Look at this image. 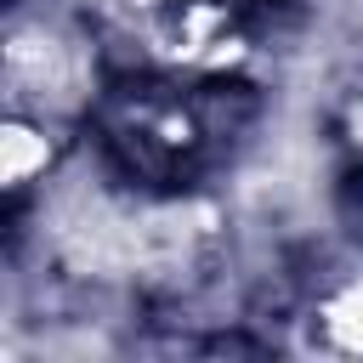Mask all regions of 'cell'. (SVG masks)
Segmentation results:
<instances>
[{
  "label": "cell",
  "instance_id": "obj_3",
  "mask_svg": "<svg viewBox=\"0 0 363 363\" xmlns=\"http://www.w3.org/2000/svg\"><path fill=\"white\" fill-rule=\"evenodd\" d=\"M323 335L340 352H363V278H352L346 289L323 301Z\"/></svg>",
  "mask_w": 363,
  "mask_h": 363
},
{
  "label": "cell",
  "instance_id": "obj_1",
  "mask_svg": "<svg viewBox=\"0 0 363 363\" xmlns=\"http://www.w3.org/2000/svg\"><path fill=\"white\" fill-rule=\"evenodd\" d=\"M159 40L182 62H227V23L216 6H187L176 23L159 28Z\"/></svg>",
  "mask_w": 363,
  "mask_h": 363
},
{
  "label": "cell",
  "instance_id": "obj_4",
  "mask_svg": "<svg viewBox=\"0 0 363 363\" xmlns=\"http://www.w3.org/2000/svg\"><path fill=\"white\" fill-rule=\"evenodd\" d=\"M136 6H164V0H136Z\"/></svg>",
  "mask_w": 363,
  "mask_h": 363
},
{
  "label": "cell",
  "instance_id": "obj_2",
  "mask_svg": "<svg viewBox=\"0 0 363 363\" xmlns=\"http://www.w3.org/2000/svg\"><path fill=\"white\" fill-rule=\"evenodd\" d=\"M45 159H51L45 130H34L23 119H6V130H0V176H6V187H23L34 170H45Z\"/></svg>",
  "mask_w": 363,
  "mask_h": 363
}]
</instances>
